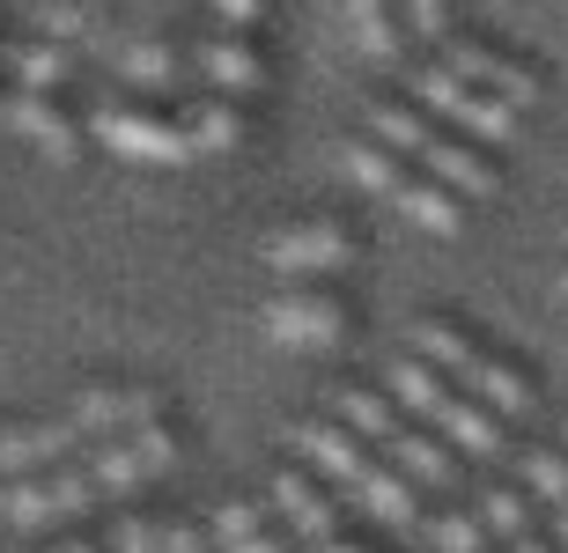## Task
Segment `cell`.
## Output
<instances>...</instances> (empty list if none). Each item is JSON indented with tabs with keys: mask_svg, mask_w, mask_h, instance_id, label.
<instances>
[{
	"mask_svg": "<svg viewBox=\"0 0 568 553\" xmlns=\"http://www.w3.org/2000/svg\"><path fill=\"white\" fill-rule=\"evenodd\" d=\"M178 60H170V44H133L126 52V82H170Z\"/></svg>",
	"mask_w": 568,
	"mask_h": 553,
	"instance_id": "cell-30",
	"label": "cell"
},
{
	"mask_svg": "<svg viewBox=\"0 0 568 553\" xmlns=\"http://www.w3.org/2000/svg\"><path fill=\"white\" fill-rule=\"evenodd\" d=\"M406 22L422 30V38H450V0H406Z\"/></svg>",
	"mask_w": 568,
	"mask_h": 553,
	"instance_id": "cell-31",
	"label": "cell"
},
{
	"mask_svg": "<svg viewBox=\"0 0 568 553\" xmlns=\"http://www.w3.org/2000/svg\"><path fill=\"white\" fill-rule=\"evenodd\" d=\"M406 0H347V22H355V38L369 60H399V44H406V16H399Z\"/></svg>",
	"mask_w": 568,
	"mask_h": 553,
	"instance_id": "cell-23",
	"label": "cell"
},
{
	"mask_svg": "<svg viewBox=\"0 0 568 553\" xmlns=\"http://www.w3.org/2000/svg\"><path fill=\"white\" fill-rule=\"evenodd\" d=\"M355 510L362 516H377V524H392V532H414V524H428L422 516V494H414V480L406 472H369V488L355 494Z\"/></svg>",
	"mask_w": 568,
	"mask_h": 553,
	"instance_id": "cell-20",
	"label": "cell"
},
{
	"mask_svg": "<svg viewBox=\"0 0 568 553\" xmlns=\"http://www.w3.org/2000/svg\"><path fill=\"white\" fill-rule=\"evenodd\" d=\"M509 553H554L547 532H525V539H509Z\"/></svg>",
	"mask_w": 568,
	"mask_h": 553,
	"instance_id": "cell-34",
	"label": "cell"
},
{
	"mask_svg": "<svg viewBox=\"0 0 568 553\" xmlns=\"http://www.w3.org/2000/svg\"><path fill=\"white\" fill-rule=\"evenodd\" d=\"M288 443L303 450V465H317L333 488L362 494L369 488V472H377V458H369V443H362L347 421H325V413H311V421H295L288 428Z\"/></svg>",
	"mask_w": 568,
	"mask_h": 553,
	"instance_id": "cell-11",
	"label": "cell"
},
{
	"mask_svg": "<svg viewBox=\"0 0 568 553\" xmlns=\"http://www.w3.org/2000/svg\"><path fill=\"white\" fill-rule=\"evenodd\" d=\"M163 532H170V516H148V510H126V516H111V532H104V546H111V553H163Z\"/></svg>",
	"mask_w": 568,
	"mask_h": 553,
	"instance_id": "cell-28",
	"label": "cell"
},
{
	"mask_svg": "<svg viewBox=\"0 0 568 553\" xmlns=\"http://www.w3.org/2000/svg\"><path fill=\"white\" fill-rule=\"evenodd\" d=\"M561 296H568V280H561Z\"/></svg>",
	"mask_w": 568,
	"mask_h": 553,
	"instance_id": "cell-37",
	"label": "cell"
},
{
	"mask_svg": "<svg viewBox=\"0 0 568 553\" xmlns=\"http://www.w3.org/2000/svg\"><path fill=\"white\" fill-rule=\"evenodd\" d=\"M392 199H399L406 222H422V229H436V236L465 229V192H450L443 177H428V171H406V185L392 192Z\"/></svg>",
	"mask_w": 568,
	"mask_h": 553,
	"instance_id": "cell-17",
	"label": "cell"
},
{
	"mask_svg": "<svg viewBox=\"0 0 568 553\" xmlns=\"http://www.w3.org/2000/svg\"><path fill=\"white\" fill-rule=\"evenodd\" d=\"M414 355H428V362L450 369V377H465V391H473V399H487L503 421H531V413H539V383H531L525 369H509L503 355H487L465 325L422 318V325H414Z\"/></svg>",
	"mask_w": 568,
	"mask_h": 553,
	"instance_id": "cell-3",
	"label": "cell"
},
{
	"mask_svg": "<svg viewBox=\"0 0 568 553\" xmlns=\"http://www.w3.org/2000/svg\"><path fill=\"white\" fill-rule=\"evenodd\" d=\"M517 472H525V494H531V502H547V516L568 510V458H561V450H525V458H517Z\"/></svg>",
	"mask_w": 568,
	"mask_h": 553,
	"instance_id": "cell-26",
	"label": "cell"
},
{
	"mask_svg": "<svg viewBox=\"0 0 568 553\" xmlns=\"http://www.w3.org/2000/svg\"><path fill=\"white\" fill-rule=\"evenodd\" d=\"M384 458H392V465H399L406 480H414V488H450V480H458V465H450V450H443L436 436H422L414 421H406L399 436L384 443Z\"/></svg>",
	"mask_w": 568,
	"mask_h": 553,
	"instance_id": "cell-21",
	"label": "cell"
},
{
	"mask_svg": "<svg viewBox=\"0 0 568 553\" xmlns=\"http://www.w3.org/2000/svg\"><path fill=\"white\" fill-rule=\"evenodd\" d=\"M554 532H561V546H568V510H554Z\"/></svg>",
	"mask_w": 568,
	"mask_h": 553,
	"instance_id": "cell-36",
	"label": "cell"
},
{
	"mask_svg": "<svg viewBox=\"0 0 568 553\" xmlns=\"http://www.w3.org/2000/svg\"><path fill=\"white\" fill-rule=\"evenodd\" d=\"M406 89H414V104H422V111L450 119V126H458L465 141H480V149H509V141H517V104H503V96L458 82L443 60H414Z\"/></svg>",
	"mask_w": 568,
	"mask_h": 553,
	"instance_id": "cell-4",
	"label": "cell"
},
{
	"mask_svg": "<svg viewBox=\"0 0 568 553\" xmlns=\"http://www.w3.org/2000/svg\"><path fill=\"white\" fill-rule=\"evenodd\" d=\"M392 399H399L406 413L436 421L443 436L465 450V458H480V465H503V458H509L503 413H495L487 399H473V391H450V383L436 377V362H428V355H399V362H392Z\"/></svg>",
	"mask_w": 568,
	"mask_h": 553,
	"instance_id": "cell-2",
	"label": "cell"
},
{
	"mask_svg": "<svg viewBox=\"0 0 568 553\" xmlns=\"http://www.w3.org/2000/svg\"><path fill=\"white\" fill-rule=\"evenodd\" d=\"M74 458H89V443L67 413H38V421L0 428V472H8V480H16V472H60V465H74Z\"/></svg>",
	"mask_w": 568,
	"mask_h": 553,
	"instance_id": "cell-13",
	"label": "cell"
},
{
	"mask_svg": "<svg viewBox=\"0 0 568 553\" xmlns=\"http://www.w3.org/2000/svg\"><path fill=\"white\" fill-rule=\"evenodd\" d=\"M317 553H377V546H362V539H333V546H317Z\"/></svg>",
	"mask_w": 568,
	"mask_h": 553,
	"instance_id": "cell-35",
	"label": "cell"
},
{
	"mask_svg": "<svg viewBox=\"0 0 568 553\" xmlns=\"http://www.w3.org/2000/svg\"><path fill=\"white\" fill-rule=\"evenodd\" d=\"M0 119H8L22 141H38L44 155H60V163L82 155V126H74V111L52 104V89H0Z\"/></svg>",
	"mask_w": 568,
	"mask_h": 553,
	"instance_id": "cell-14",
	"label": "cell"
},
{
	"mask_svg": "<svg viewBox=\"0 0 568 553\" xmlns=\"http://www.w3.org/2000/svg\"><path fill=\"white\" fill-rule=\"evenodd\" d=\"M369 133H377L384 149L428 163V177H443V185L465 192V199H487V192L503 185V171L480 155V141H450V133L436 126V111L406 104V96H377V104H369Z\"/></svg>",
	"mask_w": 568,
	"mask_h": 553,
	"instance_id": "cell-1",
	"label": "cell"
},
{
	"mask_svg": "<svg viewBox=\"0 0 568 553\" xmlns=\"http://www.w3.org/2000/svg\"><path fill=\"white\" fill-rule=\"evenodd\" d=\"M355 229H339V222H325V214H311V222H281L274 236H266V266H281V274H339V266H355Z\"/></svg>",
	"mask_w": 568,
	"mask_h": 553,
	"instance_id": "cell-10",
	"label": "cell"
},
{
	"mask_svg": "<svg viewBox=\"0 0 568 553\" xmlns=\"http://www.w3.org/2000/svg\"><path fill=\"white\" fill-rule=\"evenodd\" d=\"M207 8L230 22V30H258V22H266V0H207Z\"/></svg>",
	"mask_w": 568,
	"mask_h": 553,
	"instance_id": "cell-32",
	"label": "cell"
},
{
	"mask_svg": "<svg viewBox=\"0 0 568 553\" xmlns=\"http://www.w3.org/2000/svg\"><path fill=\"white\" fill-rule=\"evenodd\" d=\"M333 421H347L362 443H377V450L406 428L399 421V399H384V391H369V383H347V391H339V399H333Z\"/></svg>",
	"mask_w": 568,
	"mask_h": 553,
	"instance_id": "cell-22",
	"label": "cell"
},
{
	"mask_svg": "<svg viewBox=\"0 0 568 553\" xmlns=\"http://www.w3.org/2000/svg\"><path fill=\"white\" fill-rule=\"evenodd\" d=\"M185 458V436L170 421H155V428H133V436H119V443H97L82 458L89 472H97V488H104V502H126L133 488H148V480H163L170 465Z\"/></svg>",
	"mask_w": 568,
	"mask_h": 553,
	"instance_id": "cell-5",
	"label": "cell"
},
{
	"mask_svg": "<svg viewBox=\"0 0 568 553\" xmlns=\"http://www.w3.org/2000/svg\"><path fill=\"white\" fill-rule=\"evenodd\" d=\"M266 502H274V516H281V532L295 539V546H333L339 539V510H333V494L317 488L303 465H281L274 480H266Z\"/></svg>",
	"mask_w": 568,
	"mask_h": 553,
	"instance_id": "cell-12",
	"label": "cell"
},
{
	"mask_svg": "<svg viewBox=\"0 0 568 553\" xmlns=\"http://www.w3.org/2000/svg\"><path fill=\"white\" fill-rule=\"evenodd\" d=\"M392 155H399V149H384V141H339V163H347V177H355L362 192H384V199L406 185V163H392Z\"/></svg>",
	"mask_w": 568,
	"mask_h": 553,
	"instance_id": "cell-25",
	"label": "cell"
},
{
	"mask_svg": "<svg viewBox=\"0 0 568 553\" xmlns=\"http://www.w3.org/2000/svg\"><path fill=\"white\" fill-rule=\"evenodd\" d=\"M214 546H230V553H295V539L274 532V516L258 510V502H222V510H214Z\"/></svg>",
	"mask_w": 568,
	"mask_h": 553,
	"instance_id": "cell-18",
	"label": "cell"
},
{
	"mask_svg": "<svg viewBox=\"0 0 568 553\" xmlns=\"http://www.w3.org/2000/svg\"><path fill=\"white\" fill-rule=\"evenodd\" d=\"M428 539H436L443 553H487L495 532H487L480 510H436V516H428Z\"/></svg>",
	"mask_w": 568,
	"mask_h": 553,
	"instance_id": "cell-27",
	"label": "cell"
},
{
	"mask_svg": "<svg viewBox=\"0 0 568 553\" xmlns=\"http://www.w3.org/2000/svg\"><path fill=\"white\" fill-rule=\"evenodd\" d=\"M266 332L303 347V355H325V347H339L355 332V318H347V303L325 296V288H281V296L266 303Z\"/></svg>",
	"mask_w": 568,
	"mask_h": 553,
	"instance_id": "cell-8",
	"label": "cell"
},
{
	"mask_svg": "<svg viewBox=\"0 0 568 553\" xmlns=\"http://www.w3.org/2000/svg\"><path fill=\"white\" fill-rule=\"evenodd\" d=\"M178 119H185V133H192V155H230V149H244V133H252L244 96H222V89L192 96Z\"/></svg>",
	"mask_w": 568,
	"mask_h": 553,
	"instance_id": "cell-16",
	"label": "cell"
},
{
	"mask_svg": "<svg viewBox=\"0 0 568 553\" xmlns=\"http://www.w3.org/2000/svg\"><path fill=\"white\" fill-rule=\"evenodd\" d=\"M97 141L133 163H192V133L185 119H170V111H141V104H119L97 119Z\"/></svg>",
	"mask_w": 568,
	"mask_h": 553,
	"instance_id": "cell-9",
	"label": "cell"
},
{
	"mask_svg": "<svg viewBox=\"0 0 568 553\" xmlns=\"http://www.w3.org/2000/svg\"><path fill=\"white\" fill-rule=\"evenodd\" d=\"M38 38H89V0H38Z\"/></svg>",
	"mask_w": 568,
	"mask_h": 553,
	"instance_id": "cell-29",
	"label": "cell"
},
{
	"mask_svg": "<svg viewBox=\"0 0 568 553\" xmlns=\"http://www.w3.org/2000/svg\"><path fill=\"white\" fill-rule=\"evenodd\" d=\"M67 421L82 428V443H119L133 428H155L163 421V391L155 383H82L74 399H67Z\"/></svg>",
	"mask_w": 568,
	"mask_h": 553,
	"instance_id": "cell-6",
	"label": "cell"
},
{
	"mask_svg": "<svg viewBox=\"0 0 568 553\" xmlns=\"http://www.w3.org/2000/svg\"><path fill=\"white\" fill-rule=\"evenodd\" d=\"M16 553H111V546L89 532H60V539H44V546H16Z\"/></svg>",
	"mask_w": 568,
	"mask_h": 553,
	"instance_id": "cell-33",
	"label": "cell"
},
{
	"mask_svg": "<svg viewBox=\"0 0 568 553\" xmlns=\"http://www.w3.org/2000/svg\"><path fill=\"white\" fill-rule=\"evenodd\" d=\"M480 516H487V532L503 539H525V532H539V510H531V494H517L509 480H480Z\"/></svg>",
	"mask_w": 568,
	"mask_h": 553,
	"instance_id": "cell-24",
	"label": "cell"
},
{
	"mask_svg": "<svg viewBox=\"0 0 568 553\" xmlns=\"http://www.w3.org/2000/svg\"><path fill=\"white\" fill-rule=\"evenodd\" d=\"M192 60H200L207 89H222V96H258V89H266V60H258V44L244 38V30H230V38H207Z\"/></svg>",
	"mask_w": 568,
	"mask_h": 553,
	"instance_id": "cell-15",
	"label": "cell"
},
{
	"mask_svg": "<svg viewBox=\"0 0 568 553\" xmlns=\"http://www.w3.org/2000/svg\"><path fill=\"white\" fill-rule=\"evenodd\" d=\"M0 60H8V89H60L67 66H74V44H60V38H22V44H8Z\"/></svg>",
	"mask_w": 568,
	"mask_h": 553,
	"instance_id": "cell-19",
	"label": "cell"
},
{
	"mask_svg": "<svg viewBox=\"0 0 568 553\" xmlns=\"http://www.w3.org/2000/svg\"><path fill=\"white\" fill-rule=\"evenodd\" d=\"M443 66H450V74H458V82H473V89H487V96H503V104H539V74H531L525 60H509L503 44H487V38H465V30H450V38H443V52H436Z\"/></svg>",
	"mask_w": 568,
	"mask_h": 553,
	"instance_id": "cell-7",
	"label": "cell"
}]
</instances>
